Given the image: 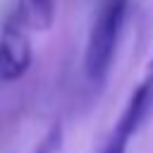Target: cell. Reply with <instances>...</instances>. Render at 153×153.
<instances>
[{
  "label": "cell",
  "mask_w": 153,
  "mask_h": 153,
  "mask_svg": "<svg viewBox=\"0 0 153 153\" xmlns=\"http://www.w3.org/2000/svg\"><path fill=\"white\" fill-rule=\"evenodd\" d=\"M129 141H131L129 136H124V134H120V131H115V129H112L100 153H127V146H129Z\"/></svg>",
  "instance_id": "4"
},
{
  "label": "cell",
  "mask_w": 153,
  "mask_h": 153,
  "mask_svg": "<svg viewBox=\"0 0 153 153\" xmlns=\"http://www.w3.org/2000/svg\"><path fill=\"white\" fill-rule=\"evenodd\" d=\"M143 79L153 81V55H151V60H148V65H146V74H143Z\"/></svg>",
  "instance_id": "5"
},
{
  "label": "cell",
  "mask_w": 153,
  "mask_h": 153,
  "mask_svg": "<svg viewBox=\"0 0 153 153\" xmlns=\"http://www.w3.org/2000/svg\"><path fill=\"white\" fill-rule=\"evenodd\" d=\"M31 67V43L19 26H7L0 36V81H17Z\"/></svg>",
  "instance_id": "2"
},
{
  "label": "cell",
  "mask_w": 153,
  "mask_h": 153,
  "mask_svg": "<svg viewBox=\"0 0 153 153\" xmlns=\"http://www.w3.org/2000/svg\"><path fill=\"white\" fill-rule=\"evenodd\" d=\"M60 148H62V124L55 122V124L45 131V136L38 141V146H36L33 153H57Z\"/></svg>",
  "instance_id": "3"
},
{
  "label": "cell",
  "mask_w": 153,
  "mask_h": 153,
  "mask_svg": "<svg viewBox=\"0 0 153 153\" xmlns=\"http://www.w3.org/2000/svg\"><path fill=\"white\" fill-rule=\"evenodd\" d=\"M127 5L129 0H100V7L96 12L91 33H88V43H86V55H84V67H86V76L93 84L105 81L115 50H117V41H120V31L124 24V14H127Z\"/></svg>",
  "instance_id": "1"
}]
</instances>
